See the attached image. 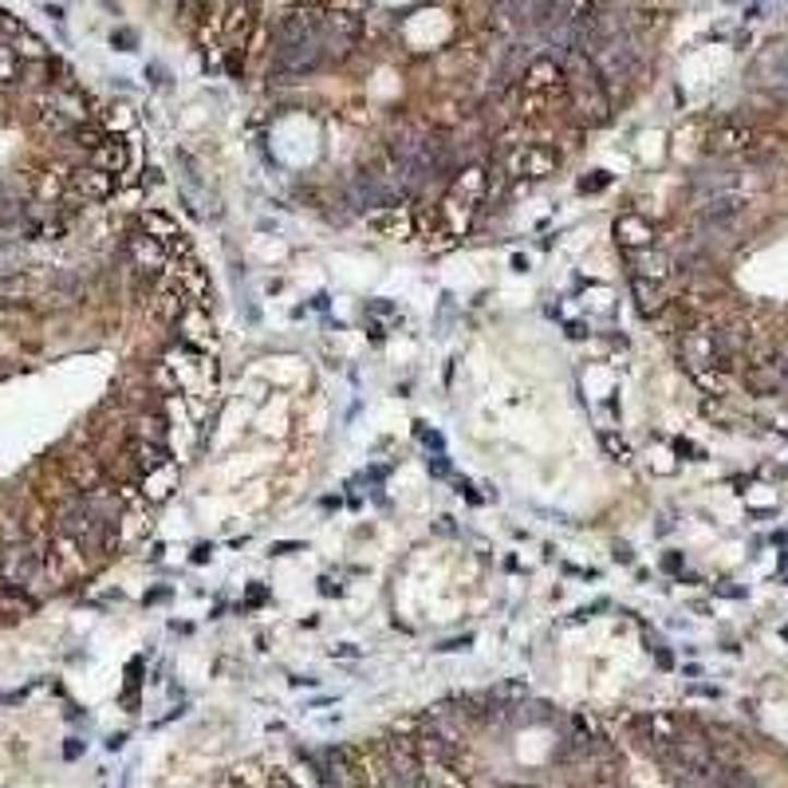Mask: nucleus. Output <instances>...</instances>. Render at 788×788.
Segmentation results:
<instances>
[{
    "mask_svg": "<svg viewBox=\"0 0 788 788\" xmlns=\"http://www.w3.org/2000/svg\"><path fill=\"white\" fill-rule=\"evenodd\" d=\"M560 68H564V95L572 119L580 127H604L611 119V95L592 68V56H560Z\"/></svg>",
    "mask_w": 788,
    "mask_h": 788,
    "instance_id": "1",
    "label": "nucleus"
},
{
    "mask_svg": "<svg viewBox=\"0 0 788 788\" xmlns=\"http://www.w3.org/2000/svg\"><path fill=\"white\" fill-rule=\"evenodd\" d=\"M0 584L9 587H28L32 584H44V557L32 548V540H9V545H0Z\"/></svg>",
    "mask_w": 788,
    "mask_h": 788,
    "instance_id": "2",
    "label": "nucleus"
},
{
    "mask_svg": "<svg viewBox=\"0 0 788 788\" xmlns=\"http://www.w3.org/2000/svg\"><path fill=\"white\" fill-rule=\"evenodd\" d=\"M63 477L71 481V489L83 497L99 493L103 486H107V465H103V457L87 454V450H75V454H68L60 462Z\"/></svg>",
    "mask_w": 788,
    "mask_h": 788,
    "instance_id": "3",
    "label": "nucleus"
},
{
    "mask_svg": "<svg viewBox=\"0 0 788 788\" xmlns=\"http://www.w3.org/2000/svg\"><path fill=\"white\" fill-rule=\"evenodd\" d=\"M127 256H131V264L139 268L142 276H158V273H166V264H170V249H166V241L151 237L146 229L127 232Z\"/></svg>",
    "mask_w": 788,
    "mask_h": 788,
    "instance_id": "4",
    "label": "nucleus"
},
{
    "mask_svg": "<svg viewBox=\"0 0 788 788\" xmlns=\"http://www.w3.org/2000/svg\"><path fill=\"white\" fill-rule=\"evenodd\" d=\"M119 190V174L95 170V166H80L68 174V193L83 198V202H107Z\"/></svg>",
    "mask_w": 788,
    "mask_h": 788,
    "instance_id": "5",
    "label": "nucleus"
},
{
    "mask_svg": "<svg viewBox=\"0 0 788 788\" xmlns=\"http://www.w3.org/2000/svg\"><path fill=\"white\" fill-rule=\"evenodd\" d=\"M151 312L163 320V324H182L186 312H190V296H186L182 280H170V276H163V280L154 284L151 292Z\"/></svg>",
    "mask_w": 788,
    "mask_h": 788,
    "instance_id": "6",
    "label": "nucleus"
},
{
    "mask_svg": "<svg viewBox=\"0 0 788 788\" xmlns=\"http://www.w3.org/2000/svg\"><path fill=\"white\" fill-rule=\"evenodd\" d=\"M682 359L694 374H702L706 367H718L721 351H718V332L714 327H694V332L682 339Z\"/></svg>",
    "mask_w": 788,
    "mask_h": 788,
    "instance_id": "7",
    "label": "nucleus"
},
{
    "mask_svg": "<svg viewBox=\"0 0 788 788\" xmlns=\"http://www.w3.org/2000/svg\"><path fill=\"white\" fill-rule=\"evenodd\" d=\"M616 241L623 244V249H631V253L650 249V244H655V225H650L647 217H638V213H623L616 222Z\"/></svg>",
    "mask_w": 788,
    "mask_h": 788,
    "instance_id": "8",
    "label": "nucleus"
},
{
    "mask_svg": "<svg viewBox=\"0 0 788 788\" xmlns=\"http://www.w3.org/2000/svg\"><path fill=\"white\" fill-rule=\"evenodd\" d=\"M757 142V131L753 127H741V122H729V127H718L709 134V151L714 154H741Z\"/></svg>",
    "mask_w": 788,
    "mask_h": 788,
    "instance_id": "9",
    "label": "nucleus"
},
{
    "mask_svg": "<svg viewBox=\"0 0 788 788\" xmlns=\"http://www.w3.org/2000/svg\"><path fill=\"white\" fill-rule=\"evenodd\" d=\"M28 616H36V596H32L28 587L0 584V619L21 623V619H28Z\"/></svg>",
    "mask_w": 788,
    "mask_h": 788,
    "instance_id": "10",
    "label": "nucleus"
},
{
    "mask_svg": "<svg viewBox=\"0 0 788 788\" xmlns=\"http://www.w3.org/2000/svg\"><path fill=\"white\" fill-rule=\"evenodd\" d=\"M131 163V151H127V142L119 139H103L99 146L92 151V166L95 170H107V174H122Z\"/></svg>",
    "mask_w": 788,
    "mask_h": 788,
    "instance_id": "11",
    "label": "nucleus"
},
{
    "mask_svg": "<svg viewBox=\"0 0 788 788\" xmlns=\"http://www.w3.org/2000/svg\"><path fill=\"white\" fill-rule=\"evenodd\" d=\"M21 75H24L21 51L12 48V44L0 40V92H12V87L21 83Z\"/></svg>",
    "mask_w": 788,
    "mask_h": 788,
    "instance_id": "12",
    "label": "nucleus"
},
{
    "mask_svg": "<svg viewBox=\"0 0 788 788\" xmlns=\"http://www.w3.org/2000/svg\"><path fill=\"white\" fill-rule=\"evenodd\" d=\"M631 264H635V276H643V280H662V276L670 273V261L662 253H650V249H638V253H631Z\"/></svg>",
    "mask_w": 788,
    "mask_h": 788,
    "instance_id": "13",
    "label": "nucleus"
},
{
    "mask_svg": "<svg viewBox=\"0 0 788 788\" xmlns=\"http://www.w3.org/2000/svg\"><path fill=\"white\" fill-rule=\"evenodd\" d=\"M631 292H635V303L643 315H658L662 308H667V300H662V292H658L655 280H643V276H635L631 280Z\"/></svg>",
    "mask_w": 788,
    "mask_h": 788,
    "instance_id": "14",
    "label": "nucleus"
},
{
    "mask_svg": "<svg viewBox=\"0 0 788 788\" xmlns=\"http://www.w3.org/2000/svg\"><path fill=\"white\" fill-rule=\"evenodd\" d=\"M142 229L151 232V237H158V241L178 237V225H174L170 217H163V213H142Z\"/></svg>",
    "mask_w": 788,
    "mask_h": 788,
    "instance_id": "15",
    "label": "nucleus"
},
{
    "mask_svg": "<svg viewBox=\"0 0 788 788\" xmlns=\"http://www.w3.org/2000/svg\"><path fill=\"white\" fill-rule=\"evenodd\" d=\"M371 225L379 232H406V213L394 205V210H383L379 217H371Z\"/></svg>",
    "mask_w": 788,
    "mask_h": 788,
    "instance_id": "16",
    "label": "nucleus"
},
{
    "mask_svg": "<svg viewBox=\"0 0 788 788\" xmlns=\"http://www.w3.org/2000/svg\"><path fill=\"white\" fill-rule=\"evenodd\" d=\"M71 139H75V146H83V151H95V146H99L107 134H103L99 127H92V122H80V127L71 131Z\"/></svg>",
    "mask_w": 788,
    "mask_h": 788,
    "instance_id": "17",
    "label": "nucleus"
},
{
    "mask_svg": "<svg viewBox=\"0 0 788 788\" xmlns=\"http://www.w3.org/2000/svg\"><path fill=\"white\" fill-rule=\"evenodd\" d=\"M607 182H611V178H607L604 170H596V174H592V178H580V193H599Z\"/></svg>",
    "mask_w": 788,
    "mask_h": 788,
    "instance_id": "18",
    "label": "nucleus"
},
{
    "mask_svg": "<svg viewBox=\"0 0 788 788\" xmlns=\"http://www.w3.org/2000/svg\"><path fill=\"white\" fill-rule=\"evenodd\" d=\"M599 442H604L607 454H616L619 462H626V445H623V438H616V434H599Z\"/></svg>",
    "mask_w": 788,
    "mask_h": 788,
    "instance_id": "19",
    "label": "nucleus"
},
{
    "mask_svg": "<svg viewBox=\"0 0 788 788\" xmlns=\"http://www.w3.org/2000/svg\"><path fill=\"white\" fill-rule=\"evenodd\" d=\"M773 80H777L780 87H785V92H788V48L780 51L777 60H773Z\"/></svg>",
    "mask_w": 788,
    "mask_h": 788,
    "instance_id": "20",
    "label": "nucleus"
},
{
    "mask_svg": "<svg viewBox=\"0 0 788 788\" xmlns=\"http://www.w3.org/2000/svg\"><path fill=\"white\" fill-rule=\"evenodd\" d=\"M303 545H292V540H280V545H273V557H292V552H300Z\"/></svg>",
    "mask_w": 788,
    "mask_h": 788,
    "instance_id": "21",
    "label": "nucleus"
},
{
    "mask_svg": "<svg viewBox=\"0 0 788 788\" xmlns=\"http://www.w3.org/2000/svg\"><path fill=\"white\" fill-rule=\"evenodd\" d=\"M430 474H438V477H445V474H450V465H445V457H442V454H434V457H430Z\"/></svg>",
    "mask_w": 788,
    "mask_h": 788,
    "instance_id": "22",
    "label": "nucleus"
},
{
    "mask_svg": "<svg viewBox=\"0 0 788 788\" xmlns=\"http://www.w3.org/2000/svg\"><path fill=\"white\" fill-rule=\"evenodd\" d=\"M367 308H371V312H379V315H391L394 312V303H386V300H371Z\"/></svg>",
    "mask_w": 788,
    "mask_h": 788,
    "instance_id": "23",
    "label": "nucleus"
},
{
    "mask_svg": "<svg viewBox=\"0 0 788 788\" xmlns=\"http://www.w3.org/2000/svg\"><path fill=\"white\" fill-rule=\"evenodd\" d=\"M268 788H296V785L284 777V773H273V777H268Z\"/></svg>",
    "mask_w": 788,
    "mask_h": 788,
    "instance_id": "24",
    "label": "nucleus"
},
{
    "mask_svg": "<svg viewBox=\"0 0 788 788\" xmlns=\"http://www.w3.org/2000/svg\"><path fill=\"white\" fill-rule=\"evenodd\" d=\"M584 335H587V327H584V324H576V320L568 324V339H584Z\"/></svg>",
    "mask_w": 788,
    "mask_h": 788,
    "instance_id": "25",
    "label": "nucleus"
},
{
    "mask_svg": "<svg viewBox=\"0 0 788 788\" xmlns=\"http://www.w3.org/2000/svg\"><path fill=\"white\" fill-rule=\"evenodd\" d=\"M210 552H213V548H210V545H202V548H198V552H193V560H198V564H205V560H210Z\"/></svg>",
    "mask_w": 788,
    "mask_h": 788,
    "instance_id": "26",
    "label": "nucleus"
},
{
    "mask_svg": "<svg viewBox=\"0 0 788 788\" xmlns=\"http://www.w3.org/2000/svg\"><path fill=\"white\" fill-rule=\"evenodd\" d=\"M616 560H623V564H626V560H631V548H626V545H616Z\"/></svg>",
    "mask_w": 788,
    "mask_h": 788,
    "instance_id": "27",
    "label": "nucleus"
},
{
    "mask_svg": "<svg viewBox=\"0 0 788 788\" xmlns=\"http://www.w3.org/2000/svg\"><path fill=\"white\" fill-rule=\"evenodd\" d=\"M249 604H264V587H253V592H249Z\"/></svg>",
    "mask_w": 788,
    "mask_h": 788,
    "instance_id": "28",
    "label": "nucleus"
},
{
    "mask_svg": "<svg viewBox=\"0 0 788 788\" xmlns=\"http://www.w3.org/2000/svg\"><path fill=\"white\" fill-rule=\"evenodd\" d=\"M335 655H344V658H355V655H359V650H355L351 643H347V647H335Z\"/></svg>",
    "mask_w": 788,
    "mask_h": 788,
    "instance_id": "29",
    "label": "nucleus"
},
{
    "mask_svg": "<svg viewBox=\"0 0 788 788\" xmlns=\"http://www.w3.org/2000/svg\"><path fill=\"white\" fill-rule=\"evenodd\" d=\"M682 568V557H667V572H678Z\"/></svg>",
    "mask_w": 788,
    "mask_h": 788,
    "instance_id": "30",
    "label": "nucleus"
}]
</instances>
